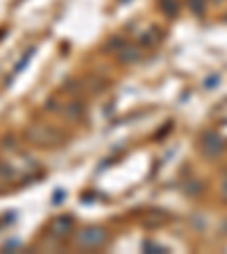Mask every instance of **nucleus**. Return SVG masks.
I'll list each match as a JSON object with an SVG mask.
<instances>
[{"label":"nucleus","mask_w":227,"mask_h":254,"mask_svg":"<svg viewBox=\"0 0 227 254\" xmlns=\"http://www.w3.org/2000/svg\"><path fill=\"white\" fill-rule=\"evenodd\" d=\"M107 241V229L105 227H86L75 236V243L82 250H98L102 248Z\"/></svg>","instance_id":"1"},{"label":"nucleus","mask_w":227,"mask_h":254,"mask_svg":"<svg viewBox=\"0 0 227 254\" xmlns=\"http://www.w3.org/2000/svg\"><path fill=\"white\" fill-rule=\"evenodd\" d=\"M27 136L32 138V141H37L41 143V145H53V143L59 141V134L55 132L53 127H48V125H34L27 129Z\"/></svg>","instance_id":"2"},{"label":"nucleus","mask_w":227,"mask_h":254,"mask_svg":"<svg viewBox=\"0 0 227 254\" xmlns=\"http://www.w3.org/2000/svg\"><path fill=\"white\" fill-rule=\"evenodd\" d=\"M221 138L216 136V134H205V138H202V150H205V154H209V157H214V154L221 152Z\"/></svg>","instance_id":"3"},{"label":"nucleus","mask_w":227,"mask_h":254,"mask_svg":"<svg viewBox=\"0 0 227 254\" xmlns=\"http://www.w3.org/2000/svg\"><path fill=\"white\" fill-rule=\"evenodd\" d=\"M71 229H73V218H71V216H59V218H55L53 232L57 234V236H66V234H71Z\"/></svg>","instance_id":"4"},{"label":"nucleus","mask_w":227,"mask_h":254,"mask_svg":"<svg viewBox=\"0 0 227 254\" xmlns=\"http://www.w3.org/2000/svg\"><path fill=\"white\" fill-rule=\"evenodd\" d=\"M121 62H127V64H132V62H137L139 59V50L137 48H123L121 50Z\"/></svg>","instance_id":"5"},{"label":"nucleus","mask_w":227,"mask_h":254,"mask_svg":"<svg viewBox=\"0 0 227 254\" xmlns=\"http://www.w3.org/2000/svg\"><path fill=\"white\" fill-rule=\"evenodd\" d=\"M161 5H164V9H168L170 14H175V7H177V2H175V0H164Z\"/></svg>","instance_id":"6"},{"label":"nucleus","mask_w":227,"mask_h":254,"mask_svg":"<svg viewBox=\"0 0 227 254\" xmlns=\"http://www.w3.org/2000/svg\"><path fill=\"white\" fill-rule=\"evenodd\" d=\"M223 195L227 197V177H225V182H223Z\"/></svg>","instance_id":"7"}]
</instances>
